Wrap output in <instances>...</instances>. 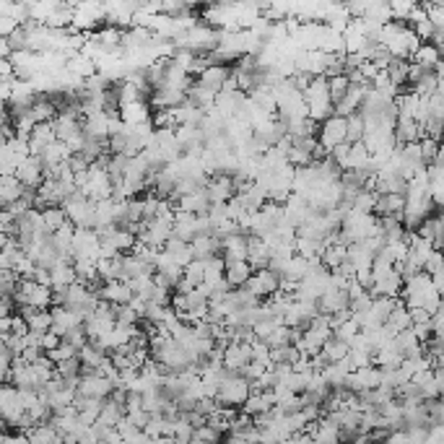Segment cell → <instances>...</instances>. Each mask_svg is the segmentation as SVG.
I'll list each match as a JSON object with an SVG mask.
<instances>
[{"mask_svg": "<svg viewBox=\"0 0 444 444\" xmlns=\"http://www.w3.org/2000/svg\"><path fill=\"white\" fill-rule=\"evenodd\" d=\"M252 398V382L245 380L239 372H229L216 392V403L221 408H245V403Z\"/></svg>", "mask_w": 444, "mask_h": 444, "instance_id": "cell-1", "label": "cell"}, {"mask_svg": "<svg viewBox=\"0 0 444 444\" xmlns=\"http://www.w3.org/2000/svg\"><path fill=\"white\" fill-rule=\"evenodd\" d=\"M16 307H31V309H52V289L36 283L34 278H21L18 289L13 294ZM16 309V312H18Z\"/></svg>", "mask_w": 444, "mask_h": 444, "instance_id": "cell-2", "label": "cell"}, {"mask_svg": "<svg viewBox=\"0 0 444 444\" xmlns=\"http://www.w3.org/2000/svg\"><path fill=\"white\" fill-rule=\"evenodd\" d=\"M63 208L76 229H96V203L83 198L81 192H76Z\"/></svg>", "mask_w": 444, "mask_h": 444, "instance_id": "cell-3", "label": "cell"}, {"mask_svg": "<svg viewBox=\"0 0 444 444\" xmlns=\"http://www.w3.org/2000/svg\"><path fill=\"white\" fill-rule=\"evenodd\" d=\"M101 255V236L94 229H76V242H73V260H89L99 263Z\"/></svg>", "mask_w": 444, "mask_h": 444, "instance_id": "cell-4", "label": "cell"}, {"mask_svg": "<svg viewBox=\"0 0 444 444\" xmlns=\"http://www.w3.org/2000/svg\"><path fill=\"white\" fill-rule=\"evenodd\" d=\"M317 141L327 154H330L333 148H338L341 143H348V120L336 115V117H330L327 122H322V125H320Z\"/></svg>", "mask_w": 444, "mask_h": 444, "instance_id": "cell-5", "label": "cell"}, {"mask_svg": "<svg viewBox=\"0 0 444 444\" xmlns=\"http://www.w3.org/2000/svg\"><path fill=\"white\" fill-rule=\"evenodd\" d=\"M247 289L252 291L257 299H273L275 294H281L283 289V281L278 273H273L271 268L268 271H257L250 278V283H247Z\"/></svg>", "mask_w": 444, "mask_h": 444, "instance_id": "cell-6", "label": "cell"}, {"mask_svg": "<svg viewBox=\"0 0 444 444\" xmlns=\"http://www.w3.org/2000/svg\"><path fill=\"white\" fill-rule=\"evenodd\" d=\"M231 78H234V68H229V65H208L206 71L200 73L198 81L203 83L206 89L221 94V91H227V86L231 83Z\"/></svg>", "mask_w": 444, "mask_h": 444, "instance_id": "cell-7", "label": "cell"}, {"mask_svg": "<svg viewBox=\"0 0 444 444\" xmlns=\"http://www.w3.org/2000/svg\"><path fill=\"white\" fill-rule=\"evenodd\" d=\"M52 143H57V133H55V122H45V125H36L29 136V151L31 156L42 159L47 154V148Z\"/></svg>", "mask_w": 444, "mask_h": 444, "instance_id": "cell-8", "label": "cell"}, {"mask_svg": "<svg viewBox=\"0 0 444 444\" xmlns=\"http://www.w3.org/2000/svg\"><path fill=\"white\" fill-rule=\"evenodd\" d=\"M16 177L24 182V187H34V190H39V187L45 185V180H47L45 162H42V159H36V156H29L27 162L18 166Z\"/></svg>", "mask_w": 444, "mask_h": 444, "instance_id": "cell-9", "label": "cell"}, {"mask_svg": "<svg viewBox=\"0 0 444 444\" xmlns=\"http://www.w3.org/2000/svg\"><path fill=\"white\" fill-rule=\"evenodd\" d=\"M255 359V351H252V343H231L224 351V366H227L229 372H239L245 369L247 364H252Z\"/></svg>", "mask_w": 444, "mask_h": 444, "instance_id": "cell-10", "label": "cell"}, {"mask_svg": "<svg viewBox=\"0 0 444 444\" xmlns=\"http://www.w3.org/2000/svg\"><path fill=\"white\" fill-rule=\"evenodd\" d=\"M206 192H208L210 203H231L236 198V185L231 177H224V174H216L206 182Z\"/></svg>", "mask_w": 444, "mask_h": 444, "instance_id": "cell-11", "label": "cell"}, {"mask_svg": "<svg viewBox=\"0 0 444 444\" xmlns=\"http://www.w3.org/2000/svg\"><path fill=\"white\" fill-rule=\"evenodd\" d=\"M317 309H320V315H327V317L341 315L345 309H351V296H348V291L327 289L325 296L317 301Z\"/></svg>", "mask_w": 444, "mask_h": 444, "instance_id": "cell-12", "label": "cell"}, {"mask_svg": "<svg viewBox=\"0 0 444 444\" xmlns=\"http://www.w3.org/2000/svg\"><path fill=\"white\" fill-rule=\"evenodd\" d=\"M101 301H107L112 307H125L130 301L136 299V294L130 289V283L127 281H109L104 289H101Z\"/></svg>", "mask_w": 444, "mask_h": 444, "instance_id": "cell-13", "label": "cell"}, {"mask_svg": "<svg viewBox=\"0 0 444 444\" xmlns=\"http://www.w3.org/2000/svg\"><path fill=\"white\" fill-rule=\"evenodd\" d=\"M18 315L27 320L29 333H39V336H45V333H50V330H52V312H50V309L21 307V309H18Z\"/></svg>", "mask_w": 444, "mask_h": 444, "instance_id": "cell-14", "label": "cell"}, {"mask_svg": "<svg viewBox=\"0 0 444 444\" xmlns=\"http://www.w3.org/2000/svg\"><path fill=\"white\" fill-rule=\"evenodd\" d=\"M50 312H52V330H50V333H55V336L65 338L68 333H71V330H76V327L83 325V320L78 317L76 312H71V309L52 307Z\"/></svg>", "mask_w": 444, "mask_h": 444, "instance_id": "cell-15", "label": "cell"}, {"mask_svg": "<svg viewBox=\"0 0 444 444\" xmlns=\"http://www.w3.org/2000/svg\"><path fill=\"white\" fill-rule=\"evenodd\" d=\"M174 236H180L182 242L192 245L195 236H198V216L185 213V210H174Z\"/></svg>", "mask_w": 444, "mask_h": 444, "instance_id": "cell-16", "label": "cell"}, {"mask_svg": "<svg viewBox=\"0 0 444 444\" xmlns=\"http://www.w3.org/2000/svg\"><path fill=\"white\" fill-rule=\"evenodd\" d=\"M216 99H218L216 91L206 89L200 81L192 83V89L187 91V104L195 109H203V112H213L216 109Z\"/></svg>", "mask_w": 444, "mask_h": 444, "instance_id": "cell-17", "label": "cell"}, {"mask_svg": "<svg viewBox=\"0 0 444 444\" xmlns=\"http://www.w3.org/2000/svg\"><path fill=\"white\" fill-rule=\"evenodd\" d=\"M65 71L73 73L76 78L86 81V78H91V76H96V73H99V68H96V60H94V57H89L86 52H76L73 57H68Z\"/></svg>", "mask_w": 444, "mask_h": 444, "instance_id": "cell-18", "label": "cell"}, {"mask_svg": "<svg viewBox=\"0 0 444 444\" xmlns=\"http://www.w3.org/2000/svg\"><path fill=\"white\" fill-rule=\"evenodd\" d=\"M24 192H27V187H24V182L18 180L16 174L13 177H0V203H3V210L10 208L13 203H18V200L24 198Z\"/></svg>", "mask_w": 444, "mask_h": 444, "instance_id": "cell-19", "label": "cell"}, {"mask_svg": "<svg viewBox=\"0 0 444 444\" xmlns=\"http://www.w3.org/2000/svg\"><path fill=\"white\" fill-rule=\"evenodd\" d=\"M221 252H224V242L216 239V236H195V242H192V255L200 263H206V260H210V257H216Z\"/></svg>", "mask_w": 444, "mask_h": 444, "instance_id": "cell-20", "label": "cell"}, {"mask_svg": "<svg viewBox=\"0 0 444 444\" xmlns=\"http://www.w3.org/2000/svg\"><path fill=\"white\" fill-rule=\"evenodd\" d=\"M252 275H255V271L250 263H229L227 273H224V278H227V283L231 289H245Z\"/></svg>", "mask_w": 444, "mask_h": 444, "instance_id": "cell-21", "label": "cell"}, {"mask_svg": "<svg viewBox=\"0 0 444 444\" xmlns=\"http://www.w3.org/2000/svg\"><path fill=\"white\" fill-rule=\"evenodd\" d=\"M109 125H112L109 115H96V117L83 120V133L94 141H109Z\"/></svg>", "mask_w": 444, "mask_h": 444, "instance_id": "cell-22", "label": "cell"}, {"mask_svg": "<svg viewBox=\"0 0 444 444\" xmlns=\"http://www.w3.org/2000/svg\"><path fill=\"white\" fill-rule=\"evenodd\" d=\"M345 260H348V247L338 245V242H333V245L325 247V252H322V265H325L327 271H341L345 265Z\"/></svg>", "mask_w": 444, "mask_h": 444, "instance_id": "cell-23", "label": "cell"}, {"mask_svg": "<svg viewBox=\"0 0 444 444\" xmlns=\"http://www.w3.org/2000/svg\"><path fill=\"white\" fill-rule=\"evenodd\" d=\"M42 216H45V229L47 234H57L60 229H65L71 224V218L65 213L63 206H52V208H45L42 210Z\"/></svg>", "mask_w": 444, "mask_h": 444, "instance_id": "cell-24", "label": "cell"}, {"mask_svg": "<svg viewBox=\"0 0 444 444\" xmlns=\"http://www.w3.org/2000/svg\"><path fill=\"white\" fill-rule=\"evenodd\" d=\"M348 354H351V345L343 343V341H338V338H330L320 356L325 359V364H338V361H343Z\"/></svg>", "mask_w": 444, "mask_h": 444, "instance_id": "cell-25", "label": "cell"}, {"mask_svg": "<svg viewBox=\"0 0 444 444\" xmlns=\"http://www.w3.org/2000/svg\"><path fill=\"white\" fill-rule=\"evenodd\" d=\"M325 247V242H317V239H304V236L296 239V255L304 257V260H322Z\"/></svg>", "mask_w": 444, "mask_h": 444, "instance_id": "cell-26", "label": "cell"}, {"mask_svg": "<svg viewBox=\"0 0 444 444\" xmlns=\"http://www.w3.org/2000/svg\"><path fill=\"white\" fill-rule=\"evenodd\" d=\"M52 273V289H65V286H73L78 283V273L73 268V263H60Z\"/></svg>", "mask_w": 444, "mask_h": 444, "instance_id": "cell-27", "label": "cell"}, {"mask_svg": "<svg viewBox=\"0 0 444 444\" xmlns=\"http://www.w3.org/2000/svg\"><path fill=\"white\" fill-rule=\"evenodd\" d=\"M127 283H130V289H133V294H136L138 299L151 301V296H154V291H156L154 275H141V278H136V281H127Z\"/></svg>", "mask_w": 444, "mask_h": 444, "instance_id": "cell-28", "label": "cell"}, {"mask_svg": "<svg viewBox=\"0 0 444 444\" xmlns=\"http://www.w3.org/2000/svg\"><path fill=\"white\" fill-rule=\"evenodd\" d=\"M182 281L187 283L190 289H198V286H203V283H206V265L200 263V260L190 263L187 268H185V278H182Z\"/></svg>", "mask_w": 444, "mask_h": 444, "instance_id": "cell-29", "label": "cell"}, {"mask_svg": "<svg viewBox=\"0 0 444 444\" xmlns=\"http://www.w3.org/2000/svg\"><path fill=\"white\" fill-rule=\"evenodd\" d=\"M364 136H366V122H364L361 115H354L348 117V143H364Z\"/></svg>", "mask_w": 444, "mask_h": 444, "instance_id": "cell-30", "label": "cell"}, {"mask_svg": "<svg viewBox=\"0 0 444 444\" xmlns=\"http://www.w3.org/2000/svg\"><path fill=\"white\" fill-rule=\"evenodd\" d=\"M115 320H117V325H122V327H136L143 322L141 315H138L130 304H125V307H115Z\"/></svg>", "mask_w": 444, "mask_h": 444, "instance_id": "cell-31", "label": "cell"}, {"mask_svg": "<svg viewBox=\"0 0 444 444\" xmlns=\"http://www.w3.org/2000/svg\"><path fill=\"white\" fill-rule=\"evenodd\" d=\"M359 333H361V327L356 325L354 320H348V322H343V325H338L336 330H333V338H338V341H343V343H348V345H354Z\"/></svg>", "mask_w": 444, "mask_h": 444, "instance_id": "cell-32", "label": "cell"}, {"mask_svg": "<svg viewBox=\"0 0 444 444\" xmlns=\"http://www.w3.org/2000/svg\"><path fill=\"white\" fill-rule=\"evenodd\" d=\"M351 89V81H348V76H338V78H330V96H333V104L343 99L345 94Z\"/></svg>", "mask_w": 444, "mask_h": 444, "instance_id": "cell-33", "label": "cell"}, {"mask_svg": "<svg viewBox=\"0 0 444 444\" xmlns=\"http://www.w3.org/2000/svg\"><path fill=\"white\" fill-rule=\"evenodd\" d=\"M377 210H380V213H387V216H392V213L403 210V198H400V195H382L380 203H377Z\"/></svg>", "mask_w": 444, "mask_h": 444, "instance_id": "cell-34", "label": "cell"}, {"mask_svg": "<svg viewBox=\"0 0 444 444\" xmlns=\"http://www.w3.org/2000/svg\"><path fill=\"white\" fill-rule=\"evenodd\" d=\"M18 278L13 271H3V278H0V296H13L18 289Z\"/></svg>", "mask_w": 444, "mask_h": 444, "instance_id": "cell-35", "label": "cell"}, {"mask_svg": "<svg viewBox=\"0 0 444 444\" xmlns=\"http://www.w3.org/2000/svg\"><path fill=\"white\" fill-rule=\"evenodd\" d=\"M187 247H190V245H187V242H182L180 236H172V239L164 245V252L172 255V257H177V255H182L185 250H187Z\"/></svg>", "mask_w": 444, "mask_h": 444, "instance_id": "cell-36", "label": "cell"}, {"mask_svg": "<svg viewBox=\"0 0 444 444\" xmlns=\"http://www.w3.org/2000/svg\"><path fill=\"white\" fill-rule=\"evenodd\" d=\"M387 325H390V330H395V333H400L403 327L408 325V315L403 312V309H398V312H392L390 320H387Z\"/></svg>", "mask_w": 444, "mask_h": 444, "instance_id": "cell-37", "label": "cell"}, {"mask_svg": "<svg viewBox=\"0 0 444 444\" xmlns=\"http://www.w3.org/2000/svg\"><path fill=\"white\" fill-rule=\"evenodd\" d=\"M0 333H3V336H10V317L0 320Z\"/></svg>", "mask_w": 444, "mask_h": 444, "instance_id": "cell-38", "label": "cell"}]
</instances>
